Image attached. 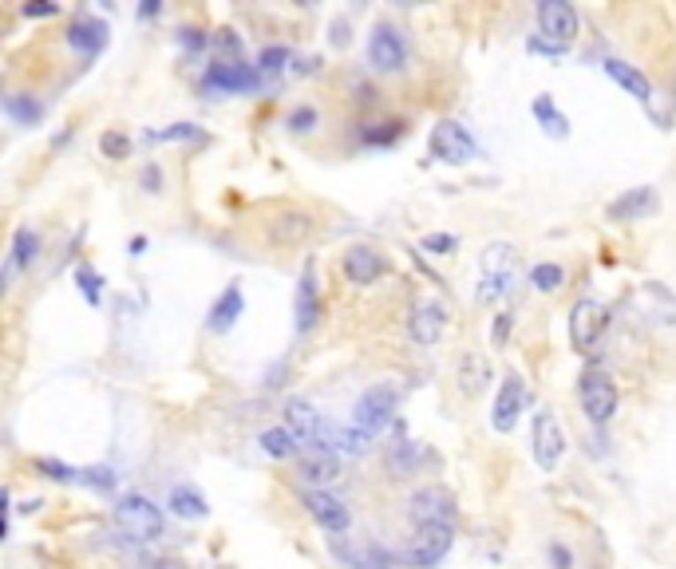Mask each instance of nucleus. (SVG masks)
I'll use <instances>...</instances> for the list:
<instances>
[{"instance_id":"49530a36","label":"nucleus","mask_w":676,"mask_h":569,"mask_svg":"<svg viewBox=\"0 0 676 569\" xmlns=\"http://www.w3.org/2000/svg\"><path fill=\"white\" fill-rule=\"evenodd\" d=\"M214 44H218V52H226L222 59H238V52H242V40H238V36H234V32H230V28H222V36H218V40H214Z\"/></svg>"},{"instance_id":"20e7f679","label":"nucleus","mask_w":676,"mask_h":569,"mask_svg":"<svg viewBox=\"0 0 676 569\" xmlns=\"http://www.w3.org/2000/svg\"><path fill=\"white\" fill-rule=\"evenodd\" d=\"M605 328H610V309H605L602 301H594V296H581V301L570 309V344L578 348L581 356L597 352Z\"/></svg>"},{"instance_id":"a19ab883","label":"nucleus","mask_w":676,"mask_h":569,"mask_svg":"<svg viewBox=\"0 0 676 569\" xmlns=\"http://www.w3.org/2000/svg\"><path fill=\"white\" fill-rule=\"evenodd\" d=\"M139 186L147 194H163V186H166V174H163V166L158 163H147L142 166V174H139Z\"/></svg>"},{"instance_id":"4be33fe9","label":"nucleus","mask_w":676,"mask_h":569,"mask_svg":"<svg viewBox=\"0 0 676 569\" xmlns=\"http://www.w3.org/2000/svg\"><path fill=\"white\" fill-rule=\"evenodd\" d=\"M605 75L617 83V88H625L633 99H641V104H649L653 99V83H649V75L641 72V67H633V64H625V59H605Z\"/></svg>"},{"instance_id":"58836bf2","label":"nucleus","mask_w":676,"mask_h":569,"mask_svg":"<svg viewBox=\"0 0 676 569\" xmlns=\"http://www.w3.org/2000/svg\"><path fill=\"white\" fill-rule=\"evenodd\" d=\"M36 471L48 474L52 482H80V471H75V466H67V463H60V458H36Z\"/></svg>"},{"instance_id":"a878e982","label":"nucleus","mask_w":676,"mask_h":569,"mask_svg":"<svg viewBox=\"0 0 676 569\" xmlns=\"http://www.w3.org/2000/svg\"><path fill=\"white\" fill-rule=\"evenodd\" d=\"M487 384H491V364H487V356L467 352V356L459 360V388H463L467 396H479Z\"/></svg>"},{"instance_id":"bb28decb","label":"nucleus","mask_w":676,"mask_h":569,"mask_svg":"<svg viewBox=\"0 0 676 569\" xmlns=\"http://www.w3.org/2000/svg\"><path fill=\"white\" fill-rule=\"evenodd\" d=\"M4 115L12 119V123L20 127H36L40 119H44V104H40L36 96H28V91H12V96H4Z\"/></svg>"},{"instance_id":"7c9ffc66","label":"nucleus","mask_w":676,"mask_h":569,"mask_svg":"<svg viewBox=\"0 0 676 569\" xmlns=\"http://www.w3.org/2000/svg\"><path fill=\"white\" fill-rule=\"evenodd\" d=\"M150 142H206V131L198 123H174L163 131H147Z\"/></svg>"},{"instance_id":"473e14b6","label":"nucleus","mask_w":676,"mask_h":569,"mask_svg":"<svg viewBox=\"0 0 676 569\" xmlns=\"http://www.w3.org/2000/svg\"><path fill=\"white\" fill-rule=\"evenodd\" d=\"M312 229V222L305 214H285V218H277V226H273V237L277 242H301Z\"/></svg>"},{"instance_id":"f03ea898","label":"nucleus","mask_w":676,"mask_h":569,"mask_svg":"<svg viewBox=\"0 0 676 569\" xmlns=\"http://www.w3.org/2000/svg\"><path fill=\"white\" fill-rule=\"evenodd\" d=\"M479 269H483V281H479V301L483 304L503 301L514 288V250L511 245H503V242L487 245L483 258H479Z\"/></svg>"},{"instance_id":"393cba45","label":"nucleus","mask_w":676,"mask_h":569,"mask_svg":"<svg viewBox=\"0 0 676 569\" xmlns=\"http://www.w3.org/2000/svg\"><path fill=\"white\" fill-rule=\"evenodd\" d=\"M368 447H372V435H368V431H360L357 423H352V427H328L325 451H336V455L360 458V455H368Z\"/></svg>"},{"instance_id":"09e8293b","label":"nucleus","mask_w":676,"mask_h":569,"mask_svg":"<svg viewBox=\"0 0 676 569\" xmlns=\"http://www.w3.org/2000/svg\"><path fill=\"white\" fill-rule=\"evenodd\" d=\"M511 312H503V317H495V328H491V341H495V348H503L506 344V336H511Z\"/></svg>"},{"instance_id":"dca6fc26","label":"nucleus","mask_w":676,"mask_h":569,"mask_svg":"<svg viewBox=\"0 0 676 569\" xmlns=\"http://www.w3.org/2000/svg\"><path fill=\"white\" fill-rule=\"evenodd\" d=\"M522 407H526V392H522V380L519 376H506V384L498 388V399H495V411H491V427L498 435H511L514 423H519Z\"/></svg>"},{"instance_id":"864d4df0","label":"nucleus","mask_w":676,"mask_h":569,"mask_svg":"<svg viewBox=\"0 0 676 569\" xmlns=\"http://www.w3.org/2000/svg\"><path fill=\"white\" fill-rule=\"evenodd\" d=\"M142 250H147V237H134V242H131V253H134V258H139Z\"/></svg>"},{"instance_id":"f704fd0d","label":"nucleus","mask_w":676,"mask_h":569,"mask_svg":"<svg viewBox=\"0 0 676 569\" xmlns=\"http://www.w3.org/2000/svg\"><path fill=\"white\" fill-rule=\"evenodd\" d=\"M317 123H320V111H317V107H309V104L293 107V111L285 115V127H289L293 135H309V131H317Z\"/></svg>"},{"instance_id":"7ed1b4c3","label":"nucleus","mask_w":676,"mask_h":569,"mask_svg":"<svg viewBox=\"0 0 676 569\" xmlns=\"http://www.w3.org/2000/svg\"><path fill=\"white\" fill-rule=\"evenodd\" d=\"M396 407H400V388L396 384H372L368 392L357 399V407H352V423L376 439L380 431L396 419Z\"/></svg>"},{"instance_id":"412c9836","label":"nucleus","mask_w":676,"mask_h":569,"mask_svg":"<svg viewBox=\"0 0 676 569\" xmlns=\"http://www.w3.org/2000/svg\"><path fill=\"white\" fill-rule=\"evenodd\" d=\"M166 511L186 518V522H202V518H210V503L198 487L179 482V487H171V495H166Z\"/></svg>"},{"instance_id":"6ab92c4d","label":"nucleus","mask_w":676,"mask_h":569,"mask_svg":"<svg viewBox=\"0 0 676 569\" xmlns=\"http://www.w3.org/2000/svg\"><path fill=\"white\" fill-rule=\"evenodd\" d=\"M657 210V190L653 186H637V190H625L621 198L610 206V218L613 222H641Z\"/></svg>"},{"instance_id":"b1692460","label":"nucleus","mask_w":676,"mask_h":569,"mask_svg":"<svg viewBox=\"0 0 676 569\" xmlns=\"http://www.w3.org/2000/svg\"><path fill=\"white\" fill-rule=\"evenodd\" d=\"M297 474L305 479L309 490H325L328 482L341 479V463H336V458L328 455V451H312V455H305V458L297 463Z\"/></svg>"},{"instance_id":"a18cd8bd","label":"nucleus","mask_w":676,"mask_h":569,"mask_svg":"<svg viewBox=\"0 0 676 569\" xmlns=\"http://www.w3.org/2000/svg\"><path fill=\"white\" fill-rule=\"evenodd\" d=\"M206 32H202V28H182L179 32V44L186 48V52H202V48H206Z\"/></svg>"},{"instance_id":"37998d69","label":"nucleus","mask_w":676,"mask_h":569,"mask_svg":"<svg viewBox=\"0 0 676 569\" xmlns=\"http://www.w3.org/2000/svg\"><path fill=\"white\" fill-rule=\"evenodd\" d=\"M419 245H424L427 253H455V250H459V237H455V234H427Z\"/></svg>"},{"instance_id":"9b49d317","label":"nucleus","mask_w":676,"mask_h":569,"mask_svg":"<svg viewBox=\"0 0 676 569\" xmlns=\"http://www.w3.org/2000/svg\"><path fill=\"white\" fill-rule=\"evenodd\" d=\"M408 518L416 526H455V498L443 487H424L411 495Z\"/></svg>"},{"instance_id":"0eeeda50","label":"nucleus","mask_w":676,"mask_h":569,"mask_svg":"<svg viewBox=\"0 0 676 569\" xmlns=\"http://www.w3.org/2000/svg\"><path fill=\"white\" fill-rule=\"evenodd\" d=\"M431 155H435L439 163L463 166V163H471V158L479 155V142L463 123H455V119H439L435 131H431Z\"/></svg>"},{"instance_id":"2eb2a0df","label":"nucleus","mask_w":676,"mask_h":569,"mask_svg":"<svg viewBox=\"0 0 676 569\" xmlns=\"http://www.w3.org/2000/svg\"><path fill=\"white\" fill-rule=\"evenodd\" d=\"M305 506L312 514V522L325 526L328 534H344L352 526V511L341 503L336 495H328V490H309L305 495Z\"/></svg>"},{"instance_id":"8fccbe9b","label":"nucleus","mask_w":676,"mask_h":569,"mask_svg":"<svg viewBox=\"0 0 676 569\" xmlns=\"http://www.w3.org/2000/svg\"><path fill=\"white\" fill-rule=\"evenodd\" d=\"M550 565L554 569H573V554L562 546V542H550Z\"/></svg>"},{"instance_id":"de8ad7c7","label":"nucleus","mask_w":676,"mask_h":569,"mask_svg":"<svg viewBox=\"0 0 676 569\" xmlns=\"http://www.w3.org/2000/svg\"><path fill=\"white\" fill-rule=\"evenodd\" d=\"M526 48H530V52H538V56H562L565 52L562 44H554V40H546V36H530Z\"/></svg>"},{"instance_id":"9d476101","label":"nucleus","mask_w":676,"mask_h":569,"mask_svg":"<svg viewBox=\"0 0 676 569\" xmlns=\"http://www.w3.org/2000/svg\"><path fill=\"white\" fill-rule=\"evenodd\" d=\"M281 415H285V427H289L293 435L301 439V443H309V447H317V451H325V439H328V427H333V423L320 419V411L309 404V399L289 396V399L281 404Z\"/></svg>"},{"instance_id":"c756f323","label":"nucleus","mask_w":676,"mask_h":569,"mask_svg":"<svg viewBox=\"0 0 676 569\" xmlns=\"http://www.w3.org/2000/svg\"><path fill=\"white\" fill-rule=\"evenodd\" d=\"M8 258H12L20 269H28L32 261L40 258V234H36V229H32V226H20V229H16V234H12V250H8Z\"/></svg>"},{"instance_id":"4468645a","label":"nucleus","mask_w":676,"mask_h":569,"mask_svg":"<svg viewBox=\"0 0 676 569\" xmlns=\"http://www.w3.org/2000/svg\"><path fill=\"white\" fill-rule=\"evenodd\" d=\"M64 40H67V48H75L80 56H99L107 48V40H111V28H107L104 20H96V16H75L72 24H67V32H64Z\"/></svg>"},{"instance_id":"3c124183","label":"nucleus","mask_w":676,"mask_h":569,"mask_svg":"<svg viewBox=\"0 0 676 569\" xmlns=\"http://www.w3.org/2000/svg\"><path fill=\"white\" fill-rule=\"evenodd\" d=\"M163 12V0H142L139 4V20H150V16Z\"/></svg>"},{"instance_id":"a211bd4d","label":"nucleus","mask_w":676,"mask_h":569,"mask_svg":"<svg viewBox=\"0 0 676 569\" xmlns=\"http://www.w3.org/2000/svg\"><path fill=\"white\" fill-rule=\"evenodd\" d=\"M242 312H246V296H242V285H238V281H230V285L222 288V296L214 301V309H210L206 328H210V333H230V328L238 325Z\"/></svg>"},{"instance_id":"603ef678","label":"nucleus","mask_w":676,"mask_h":569,"mask_svg":"<svg viewBox=\"0 0 676 569\" xmlns=\"http://www.w3.org/2000/svg\"><path fill=\"white\" fill-rule=\"evenodd\" d=\"M150 569H182V562H179V557H158Z\"/></svg>"},{"instance_id":"c9c22d12","label":"nucleus","mask_w":676,"mask_h":569,"mask_svg":"<svg viewBox=\"0 0 676 569\" xmlns=\"http://www.w3.org/2000/svg\"><path fill=\"white\" fill-rule=\"evenodd\" d=\"M344 562H349L352 569H388L392 562H388L384 550L368 546V550H352V554H344Z\"/></svg>"},{"instance_id":"79ce46f5","label":"nucleus","mask_w":676,"mask_h":569,"mask_svg":"<svg viewBox=\"0 0 676 569\" xmlns=\"http://www.w3.org/2000/svg\"><path fill=\"white\" fill-rule=\"evenodd\" d=\"M80 482H88V487H96V490H111L115 474H111V466H91V471H80Z\"/></svg>"},{"instance_id":"ddd939ff","label":"nucleus","mask_w":676,"mask_h":569,"mask_svg":"<svg viewBox=\"0 0 676 569\" xmlns=\"http://www.w3.org/2000/svg\"><path fill=\"white\" fill-rule=\"evenodd\" d=\"M538 28H542L538 36L570 48V40L578 36V12H573L565 0H542V4H538Z\"/></svg>"},{"instance_id":"c85d7f7f","label":"nucleus","mask_w":676,"mask_h":569,"mask_svg":"<svg viewBox=\"0 0 676 569\" xmlns=\"http://www.w3.org/2000/svg\"><path fill=\"white\" fill-rule=\"evenodd\" d=\"M261 451H265L269 458H297V451H301V439L293 435L289 427H269V431H261Z\"/></svg>"},{"instance_id":"f3484780","label":"nucleus","mask_w":676,"mask_h":569,"mask_svg":"<svg viewBox=\"0 0 676 569\" xmlns=\"http://www.w3.org/2000/svg\"><path fill=\"white\" fill-rule=\"evenodd\" d=\"M443 325H447V312L439 309L435 301H424V304H416V309L408 312V333H411V341L416 344H439V336H443Z\"/></svg>"},{"instance_id":"1a4fd4ad","label":"nucleus","mask_w":676,"mask_h":569,"mask_svg":"<svg viewBox=\"0 0 676 569\" xmlns=\"http://www.w3.org/2000/svg\"><path fill=\"white\" fill-rule=\"evenodd\" d=\"M368 64L376 67V72H384V75L403 72V64H408V40H403V32L396 28V24H376V28H372Z\"/></svg>"},{"instance_id":"72a5a7b5","label":"nucleus","mask_w":676,"mask_h":569,"mask_svg":"<svg viewBox=\"0 0 676 569\" xmlns=\"http://www.w3.org/2000/svg\"><path fill=\"white\" fill-rule=\"evenodd\" d=\"M75 285H80V293H83V301H88V304H99V301H104V277H99L91 265H80V269H75Z\"/></svg>"},{"instance_id":"2f4dec72","label":"nucleus","mask_w":676,"mask_h":569,"mask_svg":"<svg viewBox=\"0 0 676 569\" xmlns=\"http://www.w3.org/2000/svg\"><path fill=\"white\" fill-rule=\"evenodd\" d=\"M562 281H565V269L557 265V261H538V265L530 269V285H534L538 293H554Z\"/></svg>"},{"instance_id":"6e6552de","label":"nucleus","mask_w":676,"mask_h":569,"mask_svg":"<svg viewBox=\"0 0 676 569\" xmlns=\"http://www.w3.org/2000/svg\"><path fill=\"white\" fill-rule=\"evenodd\" d=\"M451 542H455V526H416L408 550H403V562L416 569H431L447 557Z\"/></svg>"},{"instance_id":"39448f33","label":"nucleus","mask_w":676,"mask_h":569,"mask_svg":"<svg viewBox=\"0 0 676 569\" xmlns=\"http://www.w3.org/2000/svg\"><path fill=\"white\" fill-rule=\"evenodd\" d=\"M578 399L589 423H610L617 411V384L605 368H586L578 380Z\"/></svg>"},{"instance_id":"e433bc0d","label":"nucleus","mask_w":676,"mask_h":569,"mask_svg":"<svg viewBox=\"0 0 676 569\" xmlns=\"http://www.w3.org/2000/svg\"><path fill=\"white\" fill-rule=\"evenodd\" d=\"M99 150H104V158H127L131 155V139H127V131H104L99 135Z\"/></svg>"},{"instance_id":"f257e3e1","label":"nucleus","mask_w":676,"mask_h":569,"mask_svg":"<svg viewBox=\"0 0 676 569\" xmlns=\"http://www.w3.org/2000/svg\"><path fill=\"white\" fill-rule=\"evenodd\" d=\"M115 526L131 542H155L163 538V511L142 495H123L115 503Z\"/></svg>"},{"instance_id":"aec40b11","label":"nucleus","mask_w":676,"mask_h":569,"mask_svg":"<svg viewBox=\"0 0 676 569\" xmlns=\"http://www.w3.org/2000/svg\"><path fill=\"white\" fill-rule=\"evenodd\" d=\"M293 312H297V333H309L320 317V301H317V273H312V261L305 265L297 281V296H293Z\"/></svg>"},{"instance_id":"5701e85b","label":"nucleus","mask_w":676,"mask_h":569,"mask_svg":"<svg viewBox=\"0 0 676 569\" xmlns=\"http://www.w3.org/2000/svg\"><path fill=\"white\" fill-rule=\"evenodd\" d=\"M344 273H349L352 285H372L380 273H384V258H380L376 250H368V245H352V250L344 253Z\"/></svg>"},{"instance_id":"f8f14e48","label":"nucleus","mask_w":676,"mask_h":569,"mask_svg":"<svg viewBox=\"0 0 676 569\" xmlns=\"http://www.w3.org/2000/svg\"><path fill=\"white\" fill-rule=\"evenodd\" d=\"M565 455V431L554 411H534V463L538 471H554Z\"/></svg>"},{"instance_id":"cd10ccee","label":"nucleus","mask_w":676,"mask_h":569,"mask_svg":"<svg viewBox=\"0 0 676 569\" xmlns=\"http://www.w3.org/2000/svg\"><path fill=\"white\" fill-rule=\"evenodd\" d=\"M530 111H534L538 127H542V131L550 135V139H570V119H565L562 111H557L550 96H538L534 104H530Z\"/></svg>"},{"instance_id":"4c0bfd02","label":"nucleus","mask_w":676,"mask_h":569,"mask_svg":"<svg viewBox=\"0 0 676 569\" xmlns=\"http://www.w3.org/2000/svg\"><path fill=\"white\" fill-rule=\"evenodd\" d=\"M289 48H281V44H273V48H265V52L257 56V72L261 75H277V72H285L289 67Z\"/></svg>"},{"instance_id":"423d86ee","label":"nucleus","mask_w":676,"mask_h":569,"mask_svg":"<svg viewBox=\"0 0 676 569\" xmlns=\"http://www.w3.org/2000/svg\"><path fill=\"white\" fill-rule=\"evenodd\" d=\"M257 88H261L257 64H242V59H218L202 75V91H210V96H242V91H257Z\"/></svg>"},{"instance_id":"ea45409f","label":"nucleus","mask_w":676,"mask_h":569,"mask_svg":"<svg viewBox=\"0 0 676 569\" xmlns=\"http://www.w3.org/2000/svg\"><path fill=\"white\" fill-rule=\"evenodd\" d=\"M416 458H419V447L408 443V439H400V443L392 447V466H396L400 474H408L411 466H416Z\"/></svg>"},{"instance_id":"c03bdc74","label":"nucleus","mask_w":676,"mask_h":569,"mask_svg":"<svg viewBox=\"0 0 676 569\" xmlns=\"http://www.w3.org/2000/svg\"><path fill=\"white\" fill-rule=\"evenodd\" d=\"M20 12L28 16V20H44V16L60 12V4H48V0H28V4H20Z\"/></svg>"}]
</instances>
